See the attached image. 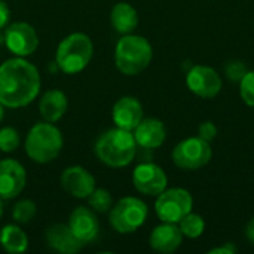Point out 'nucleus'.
<instances>
[{"label": "nucleus", "instance_id": "aec40b11", "mask_svg": "<svg viewBox=\"0 0 254 254\" xmlns=\"http://www.w3.org/2000/svg\"><path fill=\"white\" fill-rule=\"evenodd\" d=\"M112 27L121 34H131L138 25V13L135 7L127 1L116 3L110 13Z\"/></svg>", "mask_w": 254, "mask_h": 254}, {"label": "nucleus", "instance_id": "1a4fd4ad", "mask_svg": "<svg viewBox=\"0 0 254 254\" xmlns=\"http://www.w3.org/2000/svg\"><path fill=\"white\" fill-rule=\"evenodd\" d=\"M4 45L16 57H28L39 46V36L28 22L16 21L6 25Z\"/></svg>", "mask_w": 254, "mask_h": 254}, {"label": "nucleus", "instance_id": "412c9836", "mask_svg": "<svg viewBox=\"0 0 254 254\" xmlns=\"http://www.w3.org/2000/svg\"><path fill=\"white\" fill-rule=\"evenodd\" d=\"M0 244L10 254H19L27 252L28 238L25 232L16 225H6L0 231Z\"/></svg>", "mask_w": 254, "mask_h": 254}, {"label": "nucleus", "instance_id": "7c9ffc66", "mask_svg": "<svg viewBox=\"0 0 254 254\" xmlns=\"http://www.w3.org/2000/svg\"><path fill=\"white\" fill-rule=\"evenodd\" d=\"M246 235H247L249 241L252 244H254V217L247 223V226H246Z\"/></svg>", "mask_w": 254, "mask_h": 254}, {"label": "nucleus", "instance_id": "2eb2a0df", "mask_svg": "<svg viewBox=\"0 0 254 254\" xmlns=\"http://www.w3.org/2000/svg\"><path fill=\"white\" fill-rule=\"evenodd\" d=\"M112 118L118 128L134 131L143 121V106L135 97H122L115 103Z\"/></svg>", "mask_w": 254, "mask_h": 254}, {"label": "nucleus", "instance_id": "0eeeda50", "mask_svg": "<svg viewBox=\"0 0 254 254\" xmlns=\"http://www.w3.org/2000/svg\"><path fill=\"white\" fill-rule=\"evenodd\" d=\"M192 195L182 188L165 189L158 195L155 211L165 223H180V220L192 211Z\"/></svg>", "mask_w": 254, "mask_h": 254}, {"label": "nucleus", "instance_id": "dca6fc26", "mask_svg": "<svg viewBox=\"0 0 254 254\" xmlns=\"http://www.w3.org/2000/svg\"><path fill=\"white\" fill-rule=\"evenodd\" d=\"M45 243L49 249L61 254H76L83 247V244L73 235L68 225H52L45 232Z\"/></svg>", "mask_w": 254, "mask_h": 254}, {"label": "nucleus", "instance_id": "f03ea898", "mask_svg": "<svg viewBox=\"0 0 254 254\" xmlns=\"http://www.w3.org/2000/svg\"><path fill=\"white\" fill-rule=\"evenodd\" d=\"M94 152L104 165L122 168L132 162L137 153V141L131 131L116 127L97 138Z\"/></svg>", "mask_w": 254, "mask_h": 254}, {"label": "nucleus", "instance_id": "a878e982", "mask_svg": "<svg viewBox=\"0 0 254 254\" xmlns=\"http://www.w3.org/2000/svg\"><path fill=\"white\" fill-rule=\"evenodd\" d=\"M240 94L244 103L254 107V71H247L240 82Z\"/></svg>", "mask_w": 254, "mask_h": 254}, {"label": "nucleus", "instance_id": "2f4dec72", "mask_svg": "<svg viewBox=\"0 0 254 254\" xmlns=\"http://www.w3.org/2000/svg\"><path fill=\"white\" fill-rule=\"evenodd\" d=\"M3 107H4V106L0 103V122L3 121V116H4V110H3Z\"/></svg>", "mask_w": 254, "mask_h": 254}, {"label": "nucleus", "instance_id": "f257e3e1", "mask_svg": "<svg viewBox=\"0 0 254 254\" xmlns=\"http://www.w3.org/2000/svg\"><path fill=\"white\" fill-rule=\"evenodd\" d=\"M39 70L24 60L15 57L0 65V103L9 109H21L33 103L40 91Z\"/></svg>", "mask_w": 254, "mask_h": 254}, {"label": "nucleus", "instance_id": "a211bd4d", "mask_svg": "<svg viewBox=\"0 0 254 254\" xmlns=\"http://www.w3.org/2000/svg\"><path fill=\"white\" fill-rule=\"evenodd\" d=\"M167 137L165 127L159 119H143L134 129V138L138 146L144 149H158L164 144Z\"/></svg>", "mask_w": 254, "mask_h": 254}, {"label": "nucleus", "instance_id": "bb28decb", "mask_svg": "<svg viewBox=\"0 0 254 254\" xmlns=\"http://www.w3.org/2000/svg\"><path fill=\"white\" fill-rule=\"evenodd\" d=\"M246 73H247V68H246L244 63H241V61L234 60L226 64V76L232 82H241V79L246 76Z\"/></svg>", "mask_w": 254, "mask_h": 254}, {"label": "nucleus", "instance_id": "7ed1b4c3", "mask_svg": "<svg viewBox=\"0 0 254 254\" xmlns=\"http://www.w3.org/2000/svg\"><path fill=\"white\" fill-rule=\"evenodd\" d=\"M25 152L36 164H49L58 158L64 140L61 131L51 122H40L31 127L25 137Z\"/></svg>", "mask_w": 254, "mask_h": 254}, {"label": "nucleus", "instance_id": "f3484780", "mask_svg": "<svg viewBox=\"0 0 254 254\" xmlns=\"http://www.w3.org/2000/svg\"><path fill=\"white\" fill-rule=\"evenodd\" d=\"M182 241H183V234L177 226V223H165V222L156 226L149 238L150 247L155 252L164 254L174 253L182 246Z\"/></svg>", "mask_w": 254, "mask_h": 254}, {"label": "nucleus", "instance_id": "473e14b6", "mask_svg": "<svg viewBox=\"0 0 254 254\" xmlns=\"http://www.w3.org/2000/svg\"><path fill=\"white\" fill-rule=\"evenodd\" d=\"M1 45H4V33L0 30V46H1Z\"/></svg>", "mask_w": 254, "mask_h": 254}, {"label": "nucleus", "instance_id": "9d476101", "mask_svg": "<svg viewBox=\"0 0 254 254\" xmlns=\"http://www.w3.org/2000/svg\"><path fill=\"white\" fill-rule=\"evenodd\" d=\"M134 188L147 196H158L167 189L168 179L164 170L152 162H144L135 167L132 173Z\"/></svg>", "mask_w": 254, "mask_h": 254}, {"label": "nucleus", "instance_id": "423d86ee", "mask_svg": "<svg viewBox=\"0 0 254 254\" xmlns=\"http://www.w3.org/2000/svg\"><path fill=\"white\" fill-rule=\"evenodd\" d=\"M147 205L134 196H125L112 205L109 222L118 234H132L141 228L147 219Z\"/></svg>", "mask_w": 254, "mask_h": 254}, {"label": "nucleus", "instance_id": "4be33fe9", "mask_svg": "<svg viewBox=\"0 0 254 254\" xmlns=\"http://www.w3.org/2000/svg\"><path fill=\"white\" fill-rule=\"evenodd\" d=\"M180 231L185 237L188 238H199L202 234H204V229H205V222L204 219L199 216V214H193V213H189L186 214L182 220H180Z\"/></svg>", "mask_w": 254, "mask_h": 254}, {"label": "nucleus", "instance_id": "9b49d317", "mask_svg": "<svg viewBox=\"0 0 254 254\" xmlns=\"http://www.w3.org/2000/svg\"><path fill=\"white\" fill-rule=\"evenodd\" d=\"M186 83L189 89L202 98H214L222 89V79L219 73L207 65H195L188 73Z\"/></svg>", "mask_w": 254, "mask_h": 254}, {"label": "nucleus", "instance_id": "cd10ccee", "mask_svg": "<svg viewBox=\"0 0 254 254\" xmlns=\"http://www.w3.org/2000/svg\"><path fill=\"white\" fill-rule=\"evenodd\" d=\"M217 135V127L213 122H202L198 128V137L205 141H213Z\"/></svg>", "mask_w": 254, "mask_h": 254}, {"label": "nucleus", "instance_id": "c756f323", "mask_svg": "<svg viewBox=\"0 0 254 254\" xmlns=\"http://www.w3.org/2000/svg\"><path fill=\"white\" fill-rule=\"evenodd\" d=\"M208 253L210 254H234V253H237V247H235L234 244H231V243H226L225 246H222V247H216V249L210 250Z\"/></svg>", "mask_w": 254, "mask_h": 254}, {"label": "nucleus", "instance_id": "393cba45", "mask_svg": "<svg viewBox=\"0 0 254 254\" xmlns=\"http://www.w3.org/2000/svg\"><path fill=\"white\" fill-rule=\"evenodd\" d=\"M21 144L19 132L12 127H4L0 129V152H15Z\"/></svg>", "mask_w": 254, "mask_h": 254}, {"label": "nucleus", "instance_id": "20e7f679", "mask_svg": "<svg viewBox=\"0 0 254 254\" xmlns=\"http://www.w3.org/2000/svg\"><path fill=\"white\" fill-rule=\"evenodd\" d=\"M152 57L153 51L149 40L135 34H124L115 49V64L127 76H135L146 70Z\"/></svg>", "mask_w": 254, "mask_h": 254}, {"label": "nucleus", "instance_id": "72a5a7b5", "mask_svg": "<svg viewBox=\"0 0 254 254\" xmlns=\"http://www.w3.org/2000/svg\"><path fill=\"white\" fill-rule=\"evenodd\" d=\"M1 216H3V199L0 198V219H1Z\"/></svg>", "mask_w": 254, "mask_h": 254}, {"label": "nucleus", "instance_id": "c85d7f7f", "mask_svg": "<svg viewBox=\"0 0 254 254\" xmlns=\"http://www.w3.org/2000/svg\"><path fill=\"white\" fill-rule=\"evenodd\" d=\"M9 18H10V9L6 4V1L0 0V28H4L9 24Z\"/></svg>", "mask_w": 254, "mask_h": 254}, {"label": "nucleus", "instance_id": "f8f14e48", "mask_svg": "<svg viewBox=\"0 0 254 254\" xmlns=\"http://www.w3.org/2000/svg\"><path fill=\"white\" fill-rule=\"evenodd\" d=\"M25 168L15 159L0 161V198L13 199L25 188Z\"/></svg>", "mask_w": 254, "mask_h": 254}, {"label": "nucleus", "instance_id": "b1692460", "mask_svg": "<svg viewBox=\"0 0 254 254\" xmlns=\"http://www.w3.org/2000/svg\"><path fill=\"white\" fill-rule=\"evenodd\" d=\"M36 213H37L36 204L31 199H22V201L15 204V207L12 210V217L16 223L25 225L34 219Z\"/></svg>", "mask_w": 254, "mask_h": 254}, {"label": "nucleus", "instance_id": "ddd939ff", "mask_svg": "<svg viewBox=\"0 0 254 254\" xmlns=\"http://www.w3.org/2000/svg\"><path fill=\"white\" fill-rule=\"evenodd\" d=\"M68 228L82 244H91L98 238L100 223L95 211L88 207H76L68 217Z\"/></svg>", "mask_w": 254, "mask_h": 254}, {"label": "nucleus", "instance_id": "6ab92c4d", "mask_svg": "<svg viewBox=\"0 0 254 254\" xmlns=\"http://www.w3.org/2000/svg\"><path fill=\"white\" fill-rule=\"evenodd\" d=\"M68 109V100L67 95L60 89H51L43 94V97L39 101V112L45 122L55 124L58 122Z\"/></svg>", "mask_w": 254, "mask_h": 254}, {"label": "nucleus", "instance_id": "4468645a", "mask_svg": "<svg viewBox=\"0 0 254 254\" xmlns=\"http://www.w3.org/2000/svg\"><path fill=\"white\" fill-rule=\"evenodd\" d=\"M61 186L63 189L79 199L88 198L92 190L95 189V179L94 176L85 170L83 167L74 165V167H68L63 171L61 177H60Z\"/></svg>", "mask_w": 254, "mask_h": 254}, {"label": "nucleus", "instance_id": "5701e85b", "mask_svg": "<svg viewBox=\"0 0 254 254\" xmlns=\"http://www.w3.org/2000/svg\"><path fill=\"white\" fill-rule=\"evenodd\" d=\"M86 199H88L89 207H91L95 213H100V214L109 213L110 208H112V205H113L112 195L109 193V190L100 189V188H95V189L92 190V193H91Z\"/></svg>", "mask_w": 254, "mask_h": 254}, {"label": "nucleus", "instance_id": "39448f33", "mask_svg": "<svg viewBox=\"0 0 254 254\" xmlns=\"http://www.w3.org/2000/svg\"><path fill=\"white\" fill-rule=\"evenodd\" d=\"M94 54V45L89 36L71 33L64 37L55 52V65L65 74H76L86 68Z\"/></svg>", "mask_w": 254, "mask_h": 254}, {"label": "nucleus", "instance_id": "6e6552de", "mask_svg": "<svg viewBox=\"0 0 254 254\" xmlns=\"http://www.w3.org/2000/svg\"><path fill=\"white\" fill-rule=\"evenodd\" d=\"M210 143L201 137H190L180 141L173 150V162L182 170H198L211 161Z\"/></svg>", "mask_w": 254, "mask_h": 254}]
</instances>
